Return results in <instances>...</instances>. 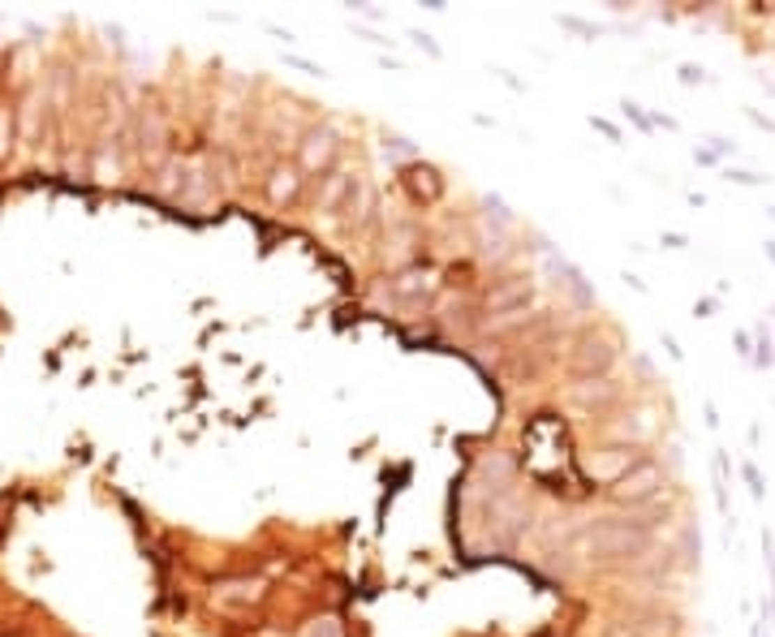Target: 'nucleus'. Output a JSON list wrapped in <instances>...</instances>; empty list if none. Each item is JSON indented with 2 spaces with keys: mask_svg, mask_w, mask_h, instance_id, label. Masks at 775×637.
Listing matches in <instances>:
<instances>
[{
  "mask_svg": "<svg viewBox=\"0 0 775 637\" xmlns=\"http://www.w3.org/2000/svg\"><path fill=\"white\" fill-rule=\"evenodd\" d=\"M582 547L599 564H616V560H638L655 547V534L633 517H603L582 530Z\"/></svg>",
  "mask_w": 775,
  "mask_h": 637,
  "instance_id": "nucleus-1",
  "label": "nucleus"
},
{
  "mask_svg": "<svg viewBox=\"0 0 775 637\" xmlns=\"http://www.w3.org/2000/svg\"><path fill=\"white\" fill-rule=\"evenodd\" d=\"M659 491H663V470H659V461H651V456H638V461L612 482V495L620 504H633V508L651 504Z\"/></svg>",
  "mask_w": 775,
  "mask_h": 637,
  "instance_id": "nucleus-2",
  "label": "nucleus"
},
{
  "mask_svg": "<svg viewBox=\"0 0 775 637\" xmlns=\"http://www.w3.org/2000/svg\"><path fill=\"white\" fill-rule=\"evenodd\" d=\"M340 156V134L332 121H319V125H306L302 138H297V168L302 172H323L332 168Z\"/></svg>",
  "mask_w": 775,
  "mask_h": 637,
  "instance_id": "nucleus-3",
  "label": "nucleus"
},
{
  "mask_svg": "<svg viewBox=\"0 0 775 637\" xmlns=\"http://www.w3.org/2000/svg\"><path fill=\"white\" fill-rule=\"evenodd\" d=\"M573 370H578L582 379H603L608 366L616 362V345L603 340V336H582L578 345H573Z\"/></svg>",
  "mask_w": 775,
  "mask_h": 637,
  "instance_id": "nucleus-4",
  "label": "nucleus"
},
{
  "mask_svg": "<svg viewBox=\"0 0 775 637\" xmlns=\"http://www.w3.org/2000/svg\"><path fill=\"white\" fill-rule=\"evenodd\" d=\"M526 301H530V280H499V285L487 293V315H526Z\"/></svg>",
  "mask_w": 775,
  "mask_h": 637,
  "instance_id": "nucleus-5",
  "label": "nucleus"
},
{
  "mask_svg": "<svg viewBox=\"0 0 775 637\" xmlns=\"http://www.w3.org/2000/svg\"><path fill=\"white\" fill-rule=\"evenodd\" d=\"M616 400H620V388L612 384V379H582V384L569 392V405H578V410H586V414L612 410Z\"/></svg>",
  "mask_w": 775,
  "mask_h": 637,
  "instance_id": "nucleus-6",
  "label": "nucleus"
},
{
  "mask_svg": "<svg viewBox=\"0 0 775 637\" xmlns=\"http://www.w3.org/2000/svg\"><path fill=\"white\" fill-rule=\"evenodd\" d=\"M638 461V448H620V444H612V448H603V452H594L590 456V478H599V482H608V487H612V482L624 474V470H629Z\"/></svg>",
  "mask_w": 775,
  "mask_h": 637,
  "instance_id": "nucleus-7",
  "label": "nucleus"
},
{
  "mask_svg": "<svg viewBox=\"0 0 775 637\" xmlns=\"http://www.w3.org/2000/svg\"><path fill=\"white\" fill-rule=\"evenodd\" d=\"M297 190H302V168H297V164H276V168H271V177H267V202H271V207L293 202Z\"/></svg>",
  "mask_w": 775,
  "mask_h": 637,
  "instance_id": "nucleus-8",
  "label": "nucleus"
},
{
  "mask_svg": "<svg viewBox=\"0 0 775 637\" xmlns=\"http://www.w3.org/2000/svg\"><path fill=\"white\" fill-rule=\"evenodd\" d=\"M354 186H358V177L354 172H332V177H323V190H319V202L315 207L319 211H336L340 202H345V194H354Z\"/></svg>",
  "mask_w": 775,
  "mask_h": 637,
  "instance_id": "nucleus-9",
  "label": "nucleus"
},
{
  "mask_svg": "<svg viewBox=\"0 0 775 637\" xmlns=\"http://www.w3.org/2000/svg\"><path fill=\"white\" fill-rule=\"evenodd\" d=\"M259 599V581H229L216 590V603H255Z\"/></svg>",
  "mask_w": 775,
  "mask_h": 637,
  "instance_id": "nucleus-10",
  "label": "nucleus"
},
{
  "mask_svg": "<svg viewBox=\"0 0 775 637\" xmlns=\"http://www.w3.org/2000/svg\"><path fill=\"white\" fill-rule=\"evenodd\" d=\"M302 637H345V629H340L336 616H323V620H310Z\"/></svg>",
  "mask_w": 775,
  "mask_h": 637,
  "instance_id": "nucleus-11",
  "label": "nucleus"
},
{
  "mask_svg": "<svg viewBox=\"0 0 775 637\" xmlns=\"http://www.w3.org/2000/svg\"><path fill=\"white\" fill-rule=\"evenodd\" d=\"M388 151H392L396 160H414V147H405V138H388L384 142V156H388Z\"/></svg>",
  "mask_w": 775,
  "mask_h": 637,
  "instance_id": "nucleus-12",
  "label": "nucleus"
},
{
  "mask_svg": "<svg viewBox=\"0 0 775 637\" xmlns=\"http://www.w3.org/2000/svg\"><path fill=\"white\" fill-rule=\"evenodd\" d=\"M681 82H685V87H693V82H707V73L698 69V65H681Z\"/></svg>",
  "mask_w": 775,
  "mask_h": 637,
  "instance_id": "nucleus-13",
  "label": "nucleus"
},
{
  "mask_svg": "<svg viewBox=\"0 0 775 637\" xmlns=\"http://www.w3.org/2000/svg\"><path fill=\"white\" fill-rule=\"evenodd\" d=\"M745 482H749V491H754V495H762V478H758L754 465H745Z\"/></svg>",
  "mask_w": 775,
  "mask_h": 637,
  "instance_id": "nucleus-14",
  "label": "nucleus"
},
{
  "mask_svg": "<svg viewBox=\"0 0 775 637\" xmlns=\"http://www.w3.org/2000/svg\"><path fill=\"white\" fill-rule=\"evenodd\" d=\"M732 181H737V186H758L762 177H758V172H732Z\"/></svg>",
  "mask_w": 775,
  "mask_h": 637,
  "instance_id": "nucleus-15",
  "label": "nucleus"
},
{
  "mask_svg": "<svg viewBox=\"0 0 775 637\" xmlns=\"http://www.w3.org/2000/svg\"><path fill=\"white\" fill-rule=\"evenodd\" d=\"M771 216H775V211H771Z\"/></svg>",
  "mask_w": 775,
  "mask_h": 637,
  "instance_id": "nucleus-16",
  "label": "nucleus"
}]
</instances>
